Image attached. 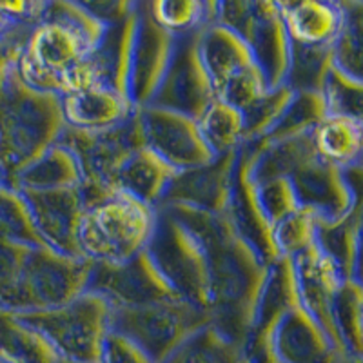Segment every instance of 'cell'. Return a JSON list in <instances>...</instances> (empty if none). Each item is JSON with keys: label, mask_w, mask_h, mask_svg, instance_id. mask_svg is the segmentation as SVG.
Segmentation results:
<instances>
[{"label": "cell", "mask_w": 363, "mask_h": 363, "mask_svg": "<svg viewBox=\"0 0 363 363\" xmlns=\"http://www.w3.org/2000/svg\"><path fill=\"white\" fill-rule=\"evenodd\" d=\"M53 347L60 359L100 363L109 335L111 306L96 293L84 291L60 307L15 314Z\"/></svg>", "instance_id": "cell-5"}, {"label": "cell", "mask_w": 363, "mask_h": 363, "mask_svg": "<svg viewBox=\"0 0 363 363\" xmlns=\"http://www.w3.org/2000/svg\"><path fill=\"white\" fill-rule=\"evenodd\" d=\"M209 313L187 301H167L144 307H111L109 330L124 336L162 363L193 333L209 325Z\"/></svg>", "instance_id": "cell-10"}, {"label": "cell", "mask_w": 363, "mask_h": 363, "mask_svg": "<svg viewBox=\"0 0 363 363\" xmlns=\"http://www.w3.org/2000/svg\"><path fill=\"white\" fill-rule=\"evenodd\" d=\"M294 91L289 86L267 91L260 100H256L251 108L242 113L244 118V144L264 140L274 129L278 120L289 106Z\"/></svg>", "instance_id": "cell-37"}, {"label": "cell", "mask_w": 363, "mask_h": 363, "mask_svg": "<svg viewBox=\"0 0 363 363\" xmlns=\"http://www.w3.org/2000/svg\"><path fill=\"white\" fill-rule=\"evenodd\" d=\"M147 13L164 31L173 37L194 33L218 18V2L200 0H155L145 2Z\"/></svg>", "instance_id": "cell-30"}, {"label": "cell", "mask_w": 363, "mask_h": 363, "mask_svg": "<svg viewBox=\"0 0 363 363\" xmlns=\"http://www.w3.org/2000/svg\"><path fill=\"white\" fill-rule=\"evenodd\" d=\"M162 207L186 223L202 244L209 274L211 325L247 351L255 307L267 265L235 231L225 215L186 206Z\"/></svg>", "instance_id": "cell-1"}, {"label": "cell", "mask_w": 363, "mask_h": 363, "mask_svg": "<svg viewBox=\"0 0 363 363\" xmlns=\"http://www.w3.org/2000/svg\"><path fill=\"white\" fill-rule=\"evenodd\" d=\"M196 122L203 144L215 158L233 153L244 145V118L229 104L215 99Z\"/></svg>", "instance_id": "cell-31"}, {"label": "cell", "mask_w": 363, "mask_h": 363, "mask_svg": "<svg viewBox=\"0 0 363 363\" xmlns=\"http://www.w3.org/2000/svg\"><path fill=\"white\" fill-rule=\"evenodd\" d=\"M216 22L231 29L245 42L269 91L285 86L289 74L291 40L278 2H218Z\"/></svg>", "instance_id": "cell-8"}, {"label": "cell", "mask_w": 363, "mask_h": 363, "mask_svg": "<svg viewBox=\"0 0 363 363\" xmlns=\"http://www.w3.org/2000/svg\"><path fill=\"white\" fill-rule=\"evenodd\" d=\"M57 363H73V362H67V359H58Z\"/></svg>", "instance_id": "cell-48"}, {"label": "cell", "mask_w": 363, "mask_h": 363, "mask_svg": "<svg viewBox=\"0 0 363 363\" xmlns=\"http://www.w3.org/2000/svg\"><path fill=\"white\" fill-rule=\"evenodd\" d=\"M66 129L79 133H102L116 128L135 111L128 99L102 84H91L58 96Z\"/></svg>", "instance_id": "cell-20"}, {"label": "cell", "mask_w": 363, "mask_h": 363, "mask_svg": "<svg viewBox=\"0 0 363 363\" xmlns=\"http://www.w3.org/2000/svg\"><path fill=\"white\" fill-rule=\"evenodd\" d=\"M245 354L247 351L209 323L184 340L162 363H236Z\"/></svg>", "instance_id": "cell-32"}, {"label": "cell", "mask_w": 363, "mask_h": 363, "mask_svg": "<svg viewBox=\"0 0 363 363\" xmlns=\"http://www.w3.org/2000/svg\"><path fill=\"white\" fill-rule=\"evenodd\" d=\"M289 40L301 45H333L343 22L340 2L300 0L278 2Z\"/></svg>", "instance_id": "cell-24"}, {"label": "cell", "mask_w": 363, "mask_h": 363, "mask_svg": "<svg viewBox=\"0 0 363 363\" xmlns=\"http://www.w3.org/2000/svg\"><path fill=\"white\" fill-rule=\"evenodd\" d=\"M177 171L144 145L122 164L113 178V193L128 194L131 199L158 209L169 189Z\"/></svg>", "instance_id": "cell-23"}, {"label": "cell", "mask_w": 363, "mask_h": 363, "mask_svg": "<svg viewBox=\"0 0 363 363\" xmlns=\"http://www.w3.org/2000/svg\"><path fill=\"white\" fill-rule=\"evenodd\" d=\"M258 363H277V362H272V359H256Z\"/></svg>", "instance_id": "cell-47"}, {"label": "cell", "mask_w": 363, "mask_h": 363, "mask_svg": "<svg viewBox=\"0 0 363 363\" xmlns=\"http://www.w3.org/2000/svg\"><path fill=\"white\" fill-rule=\"evenodd\" d=\"M223 215L233 223L235 231L255 249L256 255L260 256L265 265L280 260L281 256L274 244V236H272V225L265 218L260 202L256 199L255 182L249 174L244 147L238 149L231 194H229V202H227V209Z\"/></svg>", "instance_id": "cell-18"}, {"label": "cell", "mask_w": 363, "mask_h": 363, "mask_svg": "<svg viewBox=\"0 0 363 363\" xmlns=\"http://www.w3.org/2000/svg\"><path fill=\"white\" fill-rule=\"evenodd\" d=\"M238 149L216 157L215 160L194 169L174 174L162 206H186L191 209L223 215L235 177Z\"/></svg>", "instance_id": "cell-17"}, {"label": "cell", "mask_w": 363, "mask_h": 363, "mask_svg": "<svg viewBox=\"0 0 363 363\" xmlns=\"http://www.w3.org/2000/svg\"><path fill=\"white\" fill-rule=\"evenodd\" d=\"M327 115L325 102L322 93L313 91H294L289 106L284 111L278 124L264 140L277 142L294 138V136L309 135Z\"/></svg>", "instance_id": "cell-36"}, {"label": "cell", "mask_w": 363, "mask_h": 363, "mask_svg": "<svg viewBox=\"0 0 363 363\" xmlns=\"http://www.w3.org/2000/svg\"><path fill=\"white\" fill-rule=\"evenodd\" d=\"M144 142L177 173L215 160L200 135L199 122L187 115L147 104L138 108Z\"/></svg>", "instance_id": "cell-12"}, {"label": "cell", "mask_w": 363, "mask_h": 363, "mask_svg": "<svg viewBox=\"0 0 363 363\" xmlns=\"http://www.w3.org/2000/svg\"><path fill=\"white\" fill-rule=\"evenodd\" d=\"M145 251L174 293L211 316L209 274L199 236L169 211L158 207L153 238Z\"/></svg>", "instance_id": "cell-7"}, {"label": "cell", "mask_w": 363, "mask_h": 363, "mask_svg": "<svg viewBox=\"0 0 363 363\" xmlns=\"http://www.w3.org/2000/svg\"><path fill=\"white\" fill-rule=\"evenodd\" d=\"M86 291L96 293L111 307H144L184 301L162 277L147 251L122 265H93Z\"/></svg>", "instance_id": "cell-11"}, {"label": "cell", "mask_w": 363, "mask_h": 363, "mask_svg": "<svg viewBox=\"0 0 363 363\" xmlns=\"http://www.w3.org/2000/svg\"><path fill=\"white\" fill-rule=\"evenodd\" d=\"M0 184H2V180H0Z\"/></svg>", "instance_id": "cell-49"}, {"label": "cell", "mask_w": 363, "mask_h": 363, "mask_svg": "<svg viewBox=\"0 0 363 363\" xmlns=\"http://www.w3.org/2000/svg\"><path fill=\"white\" fill-rule=\"evenodd\" d=\"M362 281L345 280L330 309V330L340 354L362 363Z\"/></svg>", "instance_id": "cell-28"}, {"label": "cell", "mask_w": 363, "mask_h": 363, "mask_svg": "<svg viewBox=\"0 0 363 363\" xmlns=\"http://www.w3.org/2000/svg\"><path fill=\"white\" fill-rule=\"evenodd\" d=\"M44 18L55 21L58 24L66 26L67 29L82 37L93 50L102 38L104 31L108 26L102 24L84 8L82 2H69V0H58V2H48Z\"/></svg>", "instance_id": "cell-41"}, {"label": "cell", "mask_w": 363, "mask_h": 363, "mask_svg": "<svg viewBox=\"0 0 363 363\" xmlns=\"http://www.w3.org/2000/svg\"><path fill=\"white\" fill-rule=\"evenodd\" d=\"M89 262L50 247H28L4 309L13 314L60 307L86 291Z\"/></svg>", "instance_id": "cell-6"}, {"label": "cell", "mask_w": 363, "mask_h": 363, "mask_svg": "<svg viewBox=\"0 0 363 363\" xmlns=\"http://www.w3.org/2000/svg\"><path fill=\"white\" fill-rule=\"evenodd\" d=\"M82 37L55 21L42 18L31 28L17 62L18 79L31 89L62 96L95 84Z\"/></svg>", "instance_id": "cell-4"}, {"label": "cell", "mask_w": 363, "mask_h": 363, "mask_svg": "<svg viewBox=\"0 0 363 363\" xmlns=\"http://www.w3.org/2000/svg\"><path fill=\"white\" fill-rule=\"evenodd\" d=\"M327 115L362 118L363 82L333 66L322 87Z\"/></svg>", "instance_id": "cell-40"}, {"label": "cell", "mask_w": 363, "mask_h": 363, "mask_svg": "<svg viewBox=\"0 0 363 363\" xmlns=\"http://www.w3.org/2000/svg\"><path fill=\"white\" fill-rule=\"evenodd\" d=\"M58 354L37 330L0 311V363H57Z\"/></svg>", "instance_id": "cell-29"}, {"label": "cell", "mask_w": 363, "mask_h": 363, "mask_svg": "<svg viewBox=\"0 0 363 363\" xmlns=\"http://www.w3.org/2000/svg\"><path fill=\"white\" fill-rule=\"evenodd\" d=\"M251 178L255 182L256 199L260 202L265 218L271 222L272 229L285 216L293 215L298 209H301L296 193L293 189V184H291V180L285 174L274 173L262 174V177H252L251 174Z\"/></svg>", "instance_id": "cell-38"}, {"label": "cell", "mask_w": 363, "mask_h": 363, "mask_svg": "<svg viewBox=\"0 0 363 363\" xmlns=\"http://www.w3.org/2000/svg\"><path fill=\"white\" fill-rule=\"evenodd\" d=\"M15 26H17V24H13V22L9 21L8 17H6V13L2 11V9H0V38L4 37V35L8 33V31H11V29L15 28Z\"/></svg>", "instance_id": "cell-45"}, {"label": "cell", "mask_w": 363, "mask_h": 363, "mask_svg": "<svg viewBox=\"0 0 363 363\" xmlns=\"http://www.w3.org/2000/svg\"><path fill=\"white\" fill-rule=\"evenodd\" d=\"M363 120L352 116L325 115L311 131V142L323 162L343 171L359 169Z\"/></svg>", "instance_id": "cell-25"}, {"label": "cell", "mask_w": 363, "mask_h": 363, "mask_svg": "<svg viewBox=\"0 0 363 363\" xmlns=\"http://www.w3.org/2000/svg\"><path fill=\"white\" fill-rule=\"evenodd\" d=\"M177 37L151 18L145 2H138V24L131 55L128 99L135 109L144 108L157 95L173 57Z\"/></svg>", "instance_id": "cell-15"}, {"label": "cell", "mask_w": 363, "mask_h": 363, "mask_svg": "<svg viewBox=\"0 0 363 363\" xmlns=\"http://www.w3.org/2000/svg\"><path fill=\"white\" fill-rule=\"evenodd\" d=\"M316 247L335 262L345 280L359 278V249H362V218L359 203L336 222H316Z\"/></svg>", "instance_id": "cell-26"}, {"label": "cell", "mask_w": 363, "mask_h": 363, "mask_svg": "<svg viewBox=\"0 0 363 363\" xmlns=\"http://www.w3.org/2000/svg\"><path fill=\"white\" fill-rule=\"evenodd\" d=\"M236 363H258V362H256V359H255V358H252V356H251V354H245V356H244V358L240 359V362H236Z\"/></svg>", "instance_id": "cell-46"}, {"label": "cell", "mask_w": 363, "mask_h": 363, "mask_svg": "<svg viewBox=\"0 0 363 363\" xmlns=\"http://www.w3.org/2000/svg\"><path fill=\"white\" fill-rule=\"evenodd\" d=\"M316 215L309 209H298L296 213L280 220L272 229L280 256L293 258L316 245Z\"/></svg>", "instance_id": "cell-39"}, {"label": "cell", "mask_w": 363, "mask_h": 363, "mask_svg": "<svg viewBox=\"0 0 363 363\" xmlns=\"http://www.w3.org/2000/svg\"><path fill=\"white\" fill-rule=\"evenodd\" d=\"M199 51L213 95L244 113L267 93V86L245 42L225 26H206Z\"/></svg>", "instance_id": "cell-9"}, {"label": "cell", "mask_w": 363, "mask_h": 363, "mask_svg": "<svg viewBox=\"0 0 363 363\" xmlns=\"http://www.w3.org/2000/svg\"><path fill=\"white\" fill-rule=\"evenodd\" d=\"M66 131L60 99L31 89L17 67L0 82V180L11 186L22 169L58 144Z\"/></svg>", "instance_id": "cell-2"}, {"label": "cell", "mask_w": 363, "mask_h": 363, "mask_svg": "<svg viewBox=\"0 0 363 363\" xmlns=\"http://www.w3.org/2000/svg\"><path fill=\"white\" fill-rule=\"evenodd\" d=\"M255 359L277 363H342L349 362L340 354L320 323L296 306L271 330L264 349Z\"/></svg>", "instance_id": "cell-14"}, {"label": "cell", "mask_w": 363, "mask_h": 363, "mask_svg": "<svg viewBox=\"0 0 363 363\" xmlns=\"http://www.w3.org/2000/svg\"><path fill=\"white\" fill-rule=\"evenodd\" d=\"M82 4L93 17L99 18L106 26L125 21L138 8V2H125V0H96V2H82Z\"/></svg>", "instance_id": "cell-43"}, {"label": "cell", "mask_w": 363, "mask_h": 363, "mask_svg": "<svg viewBox=\"0 0 363 363\" xmlns=\"http://www.w3.org/2000/svg\"><path fill=\"white\" fill-rule=\"evenodd\" d=\"M100 363H155L140 347L129 342L124 336L109 330L108 338L104 342L102 358Z\"/></svg>", "instance_id": "cell-42"}, {"label": "cell", "mask_w": 363, "mask_h": 363, "mask_svg": "<svg viewBox=\"0 0 363 363\" xmlns=\"http://www.w3.org/2000/svg\"><path fill=\"white\" fill-rule=\"evenodd\" d=\"M157 225V209L111 194L86 207L77 227V249L93 265H122L147 249Z\"/></svg>", "instance_id": "cell-3"}, {"label": "cell", "mask_w": 363, "mask_h": 363, "mask_svg": "<svg viewBox=\"0 0 363 363\" xmlns=\"http://www.w3.org/2000/svg\"><path fill=\"white\" fill-rule=\"evenodd\" d=\"M343 22L333 44V66L362 80L363 73V2H340Z\"/></svg>", "instance_id": "cell-34"}, {"label": "cell", "mask_w": 363, "mask_h": 363, "mask_svg": "<svg viewBox=\"0 0 363 363\" xmlns=\"http://www.w3.org/2000/svg\"><path fill=\"white\" fill-rule=\"evenodd\" d=\"M136 24H138V8L125 21L108 26L99 44L87 55V64L95 84L111 87L125 99H128Z\"/></svg>", "instance_id": "cell-22"}, {"label": "cell", "mask_w": 363, "mask_h": 363, "mask_svg": "<svg viewBox=\"0 0 363 363\" xmlns=\"http://www.w3.org/2000/svg\"><path fill=\"white\" fill-rule=\"evenodd\" d=\"M82 171L80 165L64 144H55L42 157L22 169L11 182L18 191H48L66 189V187L82 186Z\"/></svg>", "instance_id": "cell-27"}, {"label": "cell", "mask_w": 363, "mask_h": 363, "mask_svg": "<svg viewBox=\"0 0 363 363\" xmlns=\"http://www.w3.org/2000/svg\"><path fill=\"white\" fill-rule=\"evenodd\" d=\"M0 238L24 247H48L21 191L0 184Z\"/></svg>", "instance_id": "cell-33"}, {"label": "cell", "mask_w": 363, "mask_h": 363, "mask_svg": "<svg viewBox=\"0 0 363 363\" xmlns=\"http://www.w3.org/2000/svg\"><path fill=\"white\" fill-rule=\"evenodd\" d=\"M296 306H300V301H298L293 260L281 256L280 260L267 265V274L262 284L260 296L256 301L255 316H252L247 354H260L274 325Z\"/></svg>", "instance_id": "cell-21"}, {"label": "cell", "mask_w": 363, "mask_h": 363, "mask_svg": "<svg viewBox=\"0 0 363 363\" xmlns=\"http://www.w3.org/2000/svg\"><path fill=\"white\" fill-rule=\"evenodd\" d=\"M48 2H35V0H26V2H0V9L6 13V17L17 26L26 28H35L38 22L44 18Z\"/></svg>", "instance_id": "cell-44"}, {"label": "cell", "mask_w": 363, "mask_h": 363, "mask_svg": "<svg viewBox=\"0 0 363 363\" xmlns=\"http://www.w3.org/2000/svg\"><path fill=\"white\" fill-rule=\"evenodd\" d=\"M291 260H293L300 307L307 314H311L333 340L330 309H333V301H335L336 293L345 281V278L335 265V262L327 258L316 245L293 256Z\"/></svg>", "instance_id": "cell-19"}, {"label": "cell", "mask_w": 363, "mask_h": 363, "mask_svg": "<svg viewBox=\"0 0 363 363\" xmlns=\"http://www.w3.org/2000/svg\"><path fill=\"white\" fill-rule=\"evenodd\" d=\"M80 187L21 191L44 244L60 255L73 258H80L77 249V227L86 209Z\"/></svg>", "instance_id": "cell-16"}, {"label": "cell", "mask_w": 363, "mask_h": 363, "mask_svg": "<svg viewBox=\"0 0 363 363\" xmlns=\"http://www.w3.org/2000/svg\"><path fill=\"white\" fill-rule=\"evenodd\" d=\"M333 69V45H301L291 42L287 82L293 91L322 93L327 74Z\"/></svg>", "instance_id": "cell-35"}, {"label": "cell", "mask_w": 363, "mask_h": 363, "mask_svg": "<svg viewBox=\"0 0 363 363\" xmlns=\"http://www.w3.org/2000/svg\"><path fill=\"white\" fill-rule=\"evenodd\" d=\"M200 33L202 29L177 37L169 67L165 71L157 95L151 100L153 106L182 113L194 120H199L207 106L215 100L200 58Z\"/></svg>", "instance_id": "cell-13"}]
</instances>
